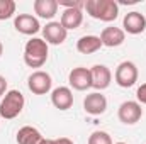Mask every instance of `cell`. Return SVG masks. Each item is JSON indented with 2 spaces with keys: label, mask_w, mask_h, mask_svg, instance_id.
I'll list each match as a JSON object with an SVG mask.
<instances>
[{
  "label": "cell",
  "mask_w": 146,
  "mask_h": 144,
  "mask_svg": "<svg viewBox=\"0 0 146 144\" xmlns=\"http://www.w3.org/2000/svg\"><path fill=\"white\" fill-rule=\"evenodd\" d=\"M68 81H70L72 88L78 90V92H85V90L92 88V73L88 68H83V66L73 68L68 75Z\"/></svg>",
  "instance_id": "52a82bcc"
},
{
  "label": "cell",
  "mask_w": 146,
  "mask_h": 144,
  "mask_svg": "<svg viewBox=\"0 0 146 144\" xmlns=\"http://www.w3.org/2000/svg\"><path fill=\"white\" fill-rule=\"evenodd\" d=\"M41 144H56V139H44Z\"/></svg>",
  "instance_id": "484cf974"
},
{
  "label": "cell",
  "mask_w": 146,
  "mask_h": 144,
  "mask_svg": "<svg viewBox=\"0 0 146 144\" xmlns=\"http://www.w3.org/2000/svg\"><path fill=\"white\" fill-rule=\"evenodd\" d=\"M122 27H124V31L127 34H133V36L141 34V32H145V29H146V17L141 12H136V10L129 12L122 19Z\"/></svg>",
  "instance_id": "30bf717a"
},
{
  "label": "cell",
  "mask_w": 146,
  "mask_h": 144,
  "mask_svg": "<svg viewBox=\"0 0 146 144\" xmlns=\"http://www.w3.org/2000/svg\"><path fill=\"white\" fill-rule=\"evenodd\" d=\"M126 39V32L119 27H106L102 32H100V41H102V46H107V48H117L124 42Z\"/></svg>",
  "instance_id": "5bb4252c"
},
{
  "label": "cell",
  "mask_w": 146,
  "mask_h": 144,
  "mask_svg": "<svg viewBox=\"0 0 146 144\" xmlns=\"http://www.w3.org/2000/svg\"><path fill=\"white\" fill-rule=\"evenodd\" d=\"M2 53H3V44H2V41H0V56H2Z\"/></svg>",
  "instance_id": "4316f807"
},
{
  "label": "cell",
  "mask_w": 146,
  "mask_h": 144,
  "mask_svg": "<svg viewBox=\"0 0 146 144\" xmlns=\"http://www.w3.org/2000/svg\"><path fill=\"white\" fill-rule=\"evenodd\" d=\"M51 104L60 110H68L73 105V93L68 87H58L51 92Z\"/></svg>",
  "instance_id": "4fadbf2b"
},
{
  "label": "cell",
  "mask_w": 146,
  "mask_h": 144,
  "mask_svg": "<svg viewBox=\"0 0 146 144\" xmlns=\"http://www.w3.org/2000/svg\"><path fill=\"white\" fill-rule=\"evenodd\" d=\"M42 36H44V41H46L48 44L58 46V44H63V42L66 41L68 31H66L60 22L51 20V22H48V24L42 27Z\"/></svg>",
  "instance_id": "ba28073f"
},
{
  "label": "cell",
  "mask_w": 146,
  "mask_h": 144,
  "mask_svg": "<svg viewBox=\"0 0 146 144\" xmlns=\"http://www.w3.org/2000/svg\"><path fill=\"white\" fill-rule=\"evenodd\" d=\"M102 48V41L99 36H82L76 41V49L82 54H92L97 53Z\"/></svg>",
  "instance_id": "e0dca14e"
},
{
  "label": "cell",
  "mask_w": 146,
  "mask_h": 144,
  "mask_svg": "<svg viewBox=\"0 0 146 144\" xmlns=\"http://www.w3.org/2000/svg\"><path fill=\"white\" fill-rule=\"evenodd\" d=\"M14 27H15L17 32L26 34V36H33V34H37L41 31L39 20L31 14H19L14 19Z\"/></svg>",
  "instance_id": "9c48e42d"
},
{
  "label": "cell",
  "mask_w": 146,
  "mask_h": 144,
  "mask_svg": "<svg viewBox=\"0 0 146 144\" xmlns=\"http://www.w3.org/2000/svg\"><path fill=\"white\" fill-rule=\"evenodd\" d=\"M51 85H53L51 75L46 71H41V70L34 71L27 78V87H29V90L34 95H46V93H49Z\"/></svg>",
  "instance_id": "8992f818"
},
{
  "label": "cell",
  "mask_w": 146,
  "mask_h": 144,
  "mask_svg": "<svg viewBox=\"0 0 146 144\" xmlns=\"http://www.w3.org/2000/svg\"><path fill=\"white\" fill-rule=\"evenodd\" d=\"M88 144H112V139L107 132L104 131H95L90 134L88 137Z\"/></svg>",
  "instance_id": "ffe728a7"
},
{
  "label": "cell",
  "mask_w": 146,
  "mask_h": 144,
  "mask_svg": "<svg viewBox=\"0 0 146 144\" xmlns=\"http://www.w3.org/2000/svg\"><path fill=\"white\" fill-rule=\"evenodd\" d=\"M83 108H85V112L90 114V115H102V114L107 110V98H106L102 93L94 92V93H90V95L85 97V100H83Z\"/></svg>",
  "instance_id": "8fae6325"
},
{
  "label": "cell",
  "mask_w": 146,
  "mask_h": 144,
  "mask_svg": "<svg viewBox=\"0 0 146 144\" xmlns=\"http://www.w3.org/2000/svg\"><path fill=\"white\" fill-rule=\"evenodd\" d=\"M56 144H73V141L68 137H60V139H56Z\"/></svg>",
  "instance_id": "cb8c5ba5"
},
{
  "label": "cell",
  "mask_w": 146,
  "mask_h": 144,
  "mask_svg": "<svg viewBox=\"0 0 146 144\" xmlns=\"http://www.w3.org/2000/svg\"><path fill=\"white\" fill-rule=\"evenodd\" d=\"M138 68L133 61H122L117 68H115V83L122 88H129L138 81Z\"/></svg>",
  "instance_id": "277c9868"
},
{
  "label": "cell",
  "mask_w": 146,
  "mask_h": 144,
  "mask_svg": "<svg viewBox=\"0 0 146 144\" xmlns=\"http://www.w3.org/2000/svg\"><path fill=\"white\" fill-rule=\"evenodd\" d=\"M48 42L44 39H39V37H33L31 41L26 42V48H24V63L29 66V68H41L46 59H48Z\"/></svg>",
  "instance_id": "7a4b0ae2"
},
{
  "label": "cell",
  "mask_w": 146,
  "mask_h": 144,
  "mask_svg": "<svg viewBox=\"0 0 146 144\" xmlns=\"http://www.w3.org/2000/svg\"><path fill=\"white\" fill-rule=\"evenodd\" d=\"M56 2H58V7L61 5L65 9H78V10H82L85 7V2H82V0H56Z\"/></svg>",
  "instance_id": "44dd1931"
},
{
  "label": "cell",
  "mask_w": 146,
  "mask_h": 144,
  "mask_svg": "<svg viewBox=\"0 0 146 144\" xmlns=\"http://www.w3.org/2000/svg\"><path fill=\"white\" fill-rule=\"evenodd\" d=\"M42 141H44V137L41 136V132L36 127L24 126L17 132V144H41Z\"/></svg>",
  "instance_id": "ac0fdd59"
},
{
  "label": "cell",
  "mask_w": 146,
  "mask_h": 144,
  "mask_svg": "<svg viewBox=\"0 0 146 144\" xmlns=\"http://www.w3.org/2000/svg\"><path fill=\"white\" fill-rule=\"evenodd\" d=\"M90 73H92V88L95 90H106L112 81V73L106 65L92 66Z\"/></svg>",
  "instance_id": "7c38bea8"
},
{
  "label": "cell",
  "mask_w": 146,
  "mask_h": 144,
  "mask_svg": "<svg viewBox=\"0 0 146 144\" xmlns=\"http://www.w3.org/2000/svg\"><path fill=\"white\" fill-rule=\"evenodd\" d=\"M115 144H126V143H115Z\"/></svg>",
  "instance_id": "83f0119b"
},
{
  "label": "cell",
  "mask_w": 146,
  "mask_h": 144,
  "mask_svg": "<svg viewBox=\"0 0 146 144\" xmlns=\"http://www.w3.org/2000/svg\"><path fill=\"white\" fill-rule=\"evenodd\" d=\"M121 3H124V5H133V3H138V0H121Z\"/></svg>",
  "instance_id": "d4e9b609"
},
{
  "label": "cell",
  "mask_w": 146,
  "mask_h": 144,
  "mask_svg": "<svg viewBox=\"0 0 146 144\" xmlns=\"http://www.w3.org/2000/svg\"><path fill=\"white\" fill-rule=\"evenodd\" d=\"M117 117L122 124L126 126H133L136 122H139V119L143 117V108L139 105V102H134V100H127V102H122L121 107L117 110Z\"/></svg>",
  "instance_id": "5b68a950"
},
{
  "label": "cell",
  "mask_w": 146,
  "mask_h": 144,
  "mask_svg": "<svg viewBox=\"0 0 146 144\" xmlns=\"http://www.w3.org/2000/svg\"><path fill=\"white\" fill-rule=\"evenodd\" d=\"M34 12L37 14V17L51 20L56 14H58V2L56 0H36L33 3Z\"/></svg>",
  "instance_id": "2e32d148"
},
{
  "label": "cell",
  "mask_w": 146,
  "mask_h": 144,
  "mask_svg": "<svg viewBox=\"0 0 146 144\" xmlns=\"http://www.w3.org/2000/svg\"><path fill=\"white\" fill-rule=\"evenodd\" d=\"M7 93V80L0 75V97Z\"/></svg>",
  "instance_id": "603a6c76"
},
{
  "label": "cell",
  "mask_w": 146,
  "mask_h": 144,
  "mask_svg": "<svg viewBox=\"0 0 146 144\" xmlns=\"http://www.w3.org/2000/svg\"><path fill=\"white\" fill-rule=\"evenodd\" d=\"M83 22V12L78 9H65L61 14V20L60 24L66 29V31H73L78 29Z\"/></svg>",
  "instance_id": "9a60e30c"
},
{
  "label": "cell",
  "mask_w": 146,
  "mask_h": 144,
  "mask_svg": "<svg viewBox=\"0 0 146 144\" xmlns=\"http://www.w3.org/2000/svg\"><path fill=\"white\" fill-rule=\"evenodd\" d=\"M136 97H138V100H139L141 104H145V105H146V83H143V85L138 88Z\"/></svg>",
  "instance_id": "7402d4cb"
},
{
  "label": "cell",
  "mask_w": 146,
  "mask_h": 144,
  "mask_svg": "<svg viewBox=\"0 0 146 144\" xmlns=\"http://www.w3.org/2000/svg\"><path fill=\"white\" fill-rule=\"evenodd\" d=\"M15 2L14 0H0V20H7L15 14Z\"/></svg>",
  "instance_id": "d6986e66"
},
{
  "label": "cell",
  "mask_w": 146,
  "mask_h": 144,
  "mask_svg": "<svg viewBox=\"0 0 146 144\" xmlns=\"http://www.w3.org/2000/svg\"><path fill=\"white\" fill-rule=\"evenodd\" d=\"M24 104H26L24 95L19 90H9L0 102V117H3L7 120L15 119L22 112Z\"/></svg>",
  "instance_id": "3957f363"
},
{
  "label": "cell",
  "mask_w": 146,
  "mask_h": 144,
  "mask_svg": "<svg viewBox=\"0 0 146 144\" xmlns=\"http://www.w3.org/2000/svg\"><path fill=\"white\" fill-rule=\"evenodd\" d=\"M85 10L90 17L102 22H112L119 15V5L115 0H87Z\"/></svg>",
  "instance_id": "6da1fadb"
}]
</instances>
